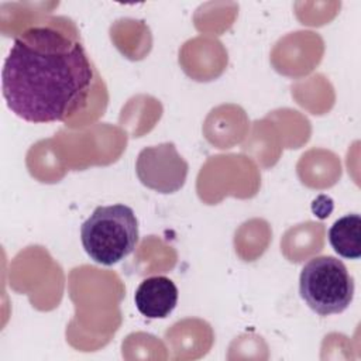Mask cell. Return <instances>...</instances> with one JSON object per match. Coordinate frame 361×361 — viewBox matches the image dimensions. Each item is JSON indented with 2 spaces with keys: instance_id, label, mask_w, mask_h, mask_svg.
I'll return each mask as SVG.
<instances>
[{
  "instance_id": "3",
  "label": "cell",
  "mask_w": 361,
  "mask_h": 361,
  "mask_svg": "<svg viewBox=\"0 0 361 361\" xmlns=\"http://www.w3.org/2000/svg\"><path fill=\"white\" fill-rule=\"evenodd\" d=\"M299 293L320 316L344 312L354 298V281L343 261L331 255L309 259L299 275Z\"/></svg>"
},
{
  "instance_id": "4",
  "label": "cell",
  "mask_w": 361,
  "mask_h": 361,
  "mask_svg": "<svg viewBox=\"0 0 361 361\" xmlns=\"http://www.w3.org/2000/svg\"><path fill=\"white\" fill-rule=\"evenodd\" d=\"M189 165L176 151L173 142L145 147L135 161L140 182L158 193H175L186 182Z\"/></svg>"
},
{
  "instance_id": "2",
  "label": "cell",
  "mask_w": 361,
  "mask_h": 361,
  "mask_svg": "<svg viewBox=\"0 0 361 361\" xmlns=\"http://www.w3.org/2000/svg\"><path fill=\"white\" fill-rule=\"evenodd\" d=\"M138 220L123 203L99 206L80 227L86 254L97 264L111 267L128 257L138 244Z\"/></svg>"
},
{
  "instance_id": "1",
  "label": "cell",
  "mask_w": 361,
  "mask_h": 361,
  "mask_svg": "<svg viewBox=\"0 0 361 361\" xmlns=\"http://www.w3.org/2000/svg\"><path fill=\"white\" fill-rule=\"evenodd\" d=\"M93 76L78 39L37 25L14 38L3 65L1 90L20 118L34 124L63 121L85 104Z\"/></svg>"
},
{
  "instance_id": "5",
  "label": "cell",
  "mask_w": 361,
  "mask_h": 361,
  "mask_svg": "<svg viewBox=\"0 0 361 361\" xmlns=\"http://www.w3.org/2000/svg\"><path fill=\"white\" fill-rule=\"evenodd\" d=\"M178 295L172 279L157 275L141 281L135 289L134 302L138 312L147 319H165L176 307Z\"/></svg>"
},
{
  "instance_id": "6",
  "label": "cell",
  "mask_w": 361,
  "mask_h": 361,
  "mask_svg": "<svg viewBox=\"0 0 361 361\" xmlns=\"http://www.w3.org/2000/svg\"><path fill=\"white\" fill-rule=\"evenodd\" d=\"M329 241L333 250L340 257L348 259H358L361 257L360 214L351 213L336 220L329 230Z\"/></svg>"
}]
</instances>
